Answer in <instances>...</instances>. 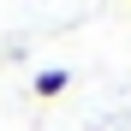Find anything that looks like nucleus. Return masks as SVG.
<instances>
[{"label":"nucleus","mask_w":131,"mask_h":131,"mask_svg":"<svg viewBox=\"0 0 131 131\" xmlns=\"http://www.w3.org/2000/svg\"><path fill=\"white\" fill-rule=\"evenodd\" d=\"M66 83H72V72H60V66H48V72H36V83H30V90H36L42 101H48V95H66Z\"/></svg>","instance_id":"nucleus-1"}]
</instances>
